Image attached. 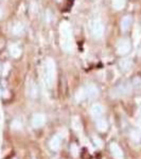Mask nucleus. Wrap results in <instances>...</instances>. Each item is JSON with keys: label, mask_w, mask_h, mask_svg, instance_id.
<instances>
[{"label": "nucleus", "mask_w": 141, "mask_h": 159, "mask_svg": "<svg viewBox=\"0 0 141 159\" xmlns=\"http://www.w3.org/2000/svg\"><path fill=\"white\" fill-rule=\"evenodd\" d=\"M60 37H61V47L62 49L71 53L73 50V42H72V31L71 27L67 21H63L60 27Z\"/></svg>", "instance_id": "f257e3e1"}, {"label": "nucleus", "mask_w": 141, "mask_h": 159, "mask_svg": "<svg viewBox=\"0 0 141 159\" xmlns=\"http://www.w3.org/2000/svg\"><path fill=\"white\" fill-rule=\"evenodd\" d=\"M56 79V66L54 60L48 58L46 60V82L49 87H53Z\"/></svg>", "instance_id": "f03ea898"}, {"label": "nucleus", "mask_w": 141, "mask_h": 159, "mask_svg": "<svg viewBox=\"0 0 141 159\" xmlns=\"http://www.w3.org/2000/svg\"><path fill=\"white\" fill-rule=\"evenodd\" d=\"M90 30L94 38H101L104 34V25L99 19H93L90 22Z\"/></svg>", "instance_id": "7ed1b4c3"}, {"label": "nucleus", "mask_w": 141, "mask_h": 159, "mask_svg": "<svg viewBox=\"0 0 141 159\" xmlns=\"http://www.w3.org/2000/svg\"><path fill=\"white\" fill-rule=\"evenodd\" d=\"M131 42L128 39H121L117 45V53L119 55H125L131 51Z\"/></svg>", "instance_id": "20e7f679"}, {"label": "nucleus", "mask_w": 141, "mask_h": 159, "mask_svg": "<svg viewBox=\"0 0 141 159\" xmlns=\"http://www.w3.org/2000/svg\"><path fill=\"white\" fill-rule=\"evenodd\" d=\"M110 152H112V156L116 159H123L124 155H123V151L121 149V147L117 144V143H112L110 144Z\"/></svg>", "instance_id": "39448f33"}, {"label": "nucleus", "mask_w": 141, "mask_h": 159, "mask_svg": "<svg viewBox=\"0 0 141 159\" xmlns=\"http://www.w3.org/2000/svg\"><path fill=\"white\" fill-rule=\"evenodd\" d=\"M45 124V116L42 114H36L32 118V125L35 128H39Z\"/></svg>", "instance_id": "423d86ee"}, {"label": "nucleus", "mask_w": 141, "mask_h": 159, "mask_svg": "<svg viewBox=\"0 0 141 159\" xmlns=\"http://www.w3.org/2000/svg\"><path fill=\"white\" fill-rule=\"evenodd\" d=\"M85 90H86L87 97L90 99L97 98L98 95H99V89H98V87H97L96 85H93V84H89L87 87H85Z\"/></svg>", "instance_id": "0eeeda50"}, {"label": "nucleus", "mask_w": 141, "mask_h": 159, "mask_svg": "<svg viewBox=\"0 0 141 159\" xmlns=\"http://www.w3.org/2000/svg\"><path fill=\"white\" fill-rule=\"evenodd\" d=\"M103 111H104L103 106L101 104H98V103L92 104L91 107H90V114H91V116H93V117L96 118H99L103 114Z\"/></svg>", "instance_id": "6e6552de"}, {"label": "nucleus", "mask_w": 141, "mask_h": 159, "mask_svg": "<svg viewBox=\"0 0 141 159\" xmlns=\"http://www.w3.org/2000/svg\"><path fill=\"white\" fill-rule=\"evenodd\" d=\"M131 22H133V19H131V16H125L123 17V19L121 20V30L123 32H126L131 29Z\"/></svg>", "instance_id": "1a4fd4ad"}, {"label": "nucleus", "mask_w": 141, "mask_h": 159, "mask_svg": "<svg viewBox=\"0 0 141 159\" xmlns=\"http://www.w3.org/2000/svg\"><path fill=\"white\" fill-rule=\"evenodd\" d=\"M9 51H10L11 56L14 57V58H18L21 55V48L16 44L11 45L10 48H9Z\"/></svg>", "instance_id": "9d476101"}, {"label": "nucleus", "mask_w": 141, "mask_h": 159, "mask_svg": "<svg viewBox=\"0 0 141 159\" xmlns=\"http://www.w3.org/2000/svg\"><path fill=\"white\" fill-rule=\"evenodd\" d=\"M61 143H62V138L61 136H58V135H55L51 140H50V143H49V145L51 147L53 151H57L60 149V146H61Z\"/></svg>", "instance_id": "9b49d317"}, {"label": "nucleus", "mask_w": 141, "mask_h": 159, "mask_svg": "<svg viewBox=\"0 0 141 159\" xmlns=\"http://www.w3.org/2000/svg\"><path fill=\"white\" fill-rule=\"evenodd\" d=\"M119 65H120V68H121L123 71H127V70H129L131 68L133 63H131V60H129V58H124V60H120Z\"/></svg>", "instance_id": "f8f14e48"}, {"label": "nucleus", "mask_w": 141, "mask_h": 159, "mask_svg": "<svg viewBox=\"0 0 141 159\" xmlns=\"http://www.w3.org/2000/svg\"><path fill=\"white\" fill-rule=\"evenodd\" d=\"M23 31H25V27H23V23H16L12 29V33L14 35H16V36L21 35L23 33Z\"/></svg>", "instance_id": "ddd939ff"}, {"label": "nucleus", "mask_w": 141, "mask_h": 159, "mask_svg": "<svg viewBox=\"0 0 141 159\" xmlns=\"http://www.w3.org/2000/svg\"><path fill=\"white\" fill-rule=\"evenodd\" d=\"M86 98H87V95H86L85 88H80L77 90V93H75V100H77V102H82Z\"/></svg>", "instance_id": "4468645a"}, {"label": "nucleus", "mask_w": 141, "mask_h": 159, "mask_svg": "<svg viewBox=\"0 0 141 159\" xmlns=\"http://www.w3.org/2000/svg\"><path fill=\"white\" fill-rule=\"evenodd\" d=\"M97 127H98V130H101V132H105L107 130V127H108V124H107V121L105 119H99V120L97 121Z\"/></svg>", "instance_id": "2eb2a0df"}, {"label": "nucleus", "mask_w": 141, "mask_h": 159, "mask_svg": "<svg viewBox=\"0 0 141 159\" xmlns=\"http://www.w3.org/2000/svg\"><path fill=\"white\" fill-rule=\"evenodd\" d=\"M129 90H131V87L127 84H122L117 88V91L119 92V95H126V93L129 92Z\"/></svg>", "instance_id": "dca6fc26"}, {"label": "nucleus", "mask_w": 141, "mask_h": 159, "mask_svg": "<svg viewBox=\"0 0 141 159\" xmlns=\"http://www.w3.org/2000/svg\"><path fill=\"white\" fill-rule=\"evenodd\" d=\"M112 6H114L116 10H118V11L122 10L125 5V0H112Z\"/></svg>", "instance_id": "f3484780"}, {"label": "nucleus", "mask_w": 141, "mask_h": 159, "mask_svg": "<svg viewBox=\"0 0 141 159\" xmlns=\"http://www.w3.org/2000/svg\"><path fill=\"white\" fill-rule=\"evenodd\" d=\"M30 95L33 97V98H35L37 95V88H36V86L34 84L30 85Z\"/></svg>", "instance_id": "a211bd4d"}, {"label": "nucleus", "mask_w": 141, "mask_h": 159, "mask_svg": "<svg viewBox=\"0 0 141 159\" xmlns=\"http://www.w3.org/2000/svg\"><path fill=\"white\" fill-rule=\"evenodd\" d=\"M72 126H73V128L75 130H79L81 128V122L77 118L73 119V121H72Z\"/></svg>", "instance_id": "6ab92c4d"}, {"label": "nucleus", "mask_w": 141, "mask_h": 159, "mask_svg": "<svg viewBox=\"0 0 141 159\" xmlns=\"http://www.w3.org/2000/svg\"><path fill=\"white\" fill-rule=\"evenodd\" d=\"M21 126H23V124H21V122L19 120H14L12 122V127L15 128V130H20Z\"/></svg>", "instance_id": "aec40b11"}, {"label": "nucleus", "mask_w": 141, "mask_h": 159, "mask_svg": "<svg viewBox=\"0 0 141 159\" xmlns=\"http://www.w3.org/2000/svg\"><path fill=\"white\" fill-rule=\"evenodd\" d=\"M94 141H96V143H97V145L98 146H101L102 145V141H101V140H98V138H94Z\"/></svg>", "instance_id": "412c9836"}, {"label": "nucleus", "mask_w": 141, "mask_h": 159, "mask_svg": "<svg viewBox=\"0 0 141 159\" xmlns=\"http://www.w3.org/2000/svg\"><path fill=\"white\" fill-rule=\"evenodd\" d=\"M1 16H2V11H1V9H0V18H1Z\"/></svg>", "instance_id": "4be33fe9"}, {"label": "nucleus", "mask_w": 141, "mask_h": 159, "mask_svg": "<svg viewBox=\"0 0 141 159\" xmlns=\"http://www.w3.org/2000/svg\"><path fill=\"white\" fill-rule=\"evenodd\" d=\"M56 1H61V0H56Z\"/></svg>", "instance_id": "5701e85b"}]
</instances>
